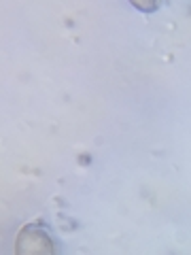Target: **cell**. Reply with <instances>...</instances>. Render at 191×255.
I'll return each instance as SVG.
<instances>
[{"mask_svg":"<svg viewBox=\"0 0 191 255\" xmlns=\"http://www.w3.org/2000/svg\"><path fill=\"white\" fill-rule=\"evenodd\" d=\"M15 255H60V245L45 221H30L17 232Z\"/></svg>","mask_w":191,"mask_h":255,"instance_id":"6da1fadb","label":"cell"}]
</instances>
